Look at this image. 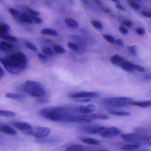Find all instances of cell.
<instances>
[{
  "instance_id": "25",
  "label": "cell",
  "mask_w": 151,
  "mask_h": 151,
  "mask_svg": "<svg viewBox=\"0 0 151 151\" xmlns=\"http://www.w3.org/2000/svg\"><path fill=\"white\" fill-rule=\"evenodd\" d=\"M109 113L111 115L118 116H128L131 115L130 112L126 111H110Z\"/></svg>"
},
{
  "instance_id": "5",
  "label": "cell",
  "mask_w": 151,
  "mask_h": 151,
  "mask_svg": "<svg viewBox=\"0 0 151 151\" xmlns=\"http://www.w3.org/2000/svg\"><path fill=\"white\" fill-rule=\"evenodd\" d=\"M133 99L129 97L103 98L101 99V102L104 104L110 106L120 107L129 105V101Z\"/></svg>"
},
{
  "instance_id": "55",
  "label": "cell",
  "mask_w": 151,
  "mask_h": 151,
  "mask_svg": "<svg viewBox=\"0 0 151 151\" xmlns=\"http://www.w3.org/2000/svg\"><path fill=\"white\" fill-rule=\"evenodd\" d=\"M95 2L98 4H103L102 0H95Z\"/></svg>"
},
{
  "instance_id": "57",
  "label": "cell",
  "mask_w": 151,
  "mask_h": 151,
  "mask_svg": "<svg viewBox=\"0 0 151 151\" xmlns=\"http://www.w3.org/2000/svg\"><path fill=\"white\" fill-rule=\"evenodd\" d=\"M111 1H112L113 2L116 4H120L119 0H111Z\"/></svg>"
},
{
  "instance_id": "29",
  "label": "cell",
  "mask_w": 151,
  "mask_h": 151,
  "mask_svg": "<svg viewBox=\"0 0 151 151\" xmlns=\"http://www.w3.org/2000/svg\"><path fill=\"white\" fill-rule=\"evenodd\" d=\"M9 12L17 19H18L21 16L22 13L19 11L13 8H10L9 9Z\"/></svg>"
},
{
  "instance_id": "52",
  "label": "cell",
  "mask_w": 151,
  "mask_h": 151,
  "mask_svg": "<svg viewBox=\"0 0 151 151\" xmlns=\"http://www.w3.org/2000/svg\"><path fill=\"white\" fill-rule=\"evenodd\" d=\"M40 99L37 100V101L39 102V103H41V104H45V103H48V100L47 99H42L40 98Z\"/></svg>"
},
{
  "instance_id": "13",
  "label": "cell",
  "mask_w": 151,
  "mask_h": 151,
  "mask_svg": "<svg viewBox=\"0 0 151 151\" xmlns=\"http://www.w3.org/2000/svg\"><path fill=\"white\" fill-rule=\"evenodd\" d=\"M61 142L60 139L52 137H44L41 139H37L35 142L38 143L43 144H56L59 143Z\"/></svg>"
},
{
  "instance_id": "39",
  "label": "cell",
  "mask_w": 151,
  "mask_h": 151,
  "mask_svg": "<svg viewBox=\"0 0 151 151\" xmlns=\"http://www.w3.org/2000/svg\"><path fill=\"white\" fill-rule=\"evenodd\" d=\"M68 47L71 49L72 50L75 51H79V47L76 45L75 43H73V42H69L67 44Z\"/></svg>"
},
{
  "instance_id": "42",
  "label": "cell",
  "mask_w": 151,
  "mask_h": 151,
  "mask_svg": "<svg viewBox=\"0 0 151 151\" xmlns=\"http://www.w3.org/2000/svg\"><path fill=\"white\" fill-rule=\"evenodd\" d=\"M119 30L123 35H127L129 33V31L124 26L121 25L119 27Z\"/></svg>"
},
{
  "instance_id": "48",
  "label": "cell",
  "mask_w": 151,
  "mask_h": 151,
  "mask_svg": "<svg viewBox=\"0 0 151 151\" xmlns=\"http://www.w3.org/2000/svg\"><path fill=\"white\" fill-rule=\"evenodd\" d=\"M130 5H131L132 8L133 9H135L136 10H138L141 8V6L139 5L137 3L134 2H132L130 3Z\"/></svg>"
},
{
  "instance_id": "38",
  "label": "cell",
  "mask_w": 151,
  "mask_h": 151,
  "mask_svg": "<svg viewBox=\"0 0 151 151\" xmlns=\"http://www.w3.org/2000/svg\"><path fill=\"white\" fill-rule=\"evenodd\" d=\"M31 18L33 22H34L36 24H40L43 22V19L37 16H32Z\"/></svg>"
},
{
  "instance_id": "12",
  "label": "cell",
  "mask_w": 151,
  "mask_h": 151,
  "mask_svg": "<svg viewBox=\"0 0 151 151\" xmlns=\"http://www.w3.org/2000/svg\"><path fill=\"white\" fill-rule=\"evenodd\" d=\"M95 110L94 105L89 104L86 106H78L75 109V111L79 113L82 114H89L92 113Z\"/></svg>"
},
{
  "instance_id": "1",
  "label": "cell",
  "mask_w": 151,
  "mask_h": 151,
  "mask_svg": "<svg viewBox=\"0 0 151 151\" xmlns=\"http://www.w3.org/2000/svg\"><path fill=\"white\" fill-rule=\"evenodd\" d=\"M0 62L7 71L13 74H18L25 70L28 63L26 56L21 52L0 58Z\"/></svg>"
},
{
  "instance_id": "20",
  "label": "cell",
  "mask_w": 151,
  "mask_h": 151,
  "mask_svg": "<svg viewBox=\"0 0 151 151\" xmlns=\"http://www.w3.org/2000/svg\"><path fill=\"white\" fill-rule=\"evenodd\" d=\"M82 142L87 144L91 145H97L100 144V142L97 139L89 137H82L81 139Z\"/></svg>"
},
{
  "instance_id": "6",
  "label": "cell",
  "mask_w": 151,
  "mask_h": 151,
  "mask_svg": "<svg viewBox=\"0 0 151 151\" xmlns=\"http://www.w3.org/2000/svg\"><path fill=\"white\" fill-rule=\"evenodd\" d=\"M96 114H83L82 115H72L67 119V121L77 123H90L93 120H96Z\"/></svg>"
},
{
  "instance_id": "19",
  "label": "cell",
  "mask_w": 151,
  "mask_h": 151,
  "mask_svg": "<svg viewBox=\"0 0 151 151\" xmlns=\"http://www.w3.org/2000/svg\"><path fill=\"white\" fill-rule=\"evenodd\" d=\"M141 144L132 143L131 144L126 145L121 148L122 150L132 151L138 150L141 147Z\"/></svg>"
},
{
  "instance_id": "3",
  "label": "cell",
  "mask_w": 151,
  "mask_h": 151,
  "mask_svg": "<svg viewBox=\"0 0 151 151\" xmlns=\"http://www.w3.org/2000/svg\"><path fill=\"white\" fill-rule=\"evenodd\" d=\"M23 88L25 93L34 97L42 98L46 94L43 86L40 83L35 81H27Z\"/></svg>"
},
{
  "instance_id": "45",
  "label": "cell",
  "mask_w": 151,
  "mask_h": 151,
  "mask_svg": "<svg viewBox=\"0 0 151 151\" xmlns=\"http://www.w3.org/2000/svg\"><path fill=\"white\" fill-rule=\"evenodd\" d=\"M74 99L77 102L82 103H87L91 100V99L89 98H76Z\"/></svg>"
},
{
  "instance_id": "22",
  "label": "cell",
  "mask_w": 151,
  "mask_h": 151,
  "mask_svg": "<svg viewBox=\"0 0 151 151\" xmlns=\"http://www.w3.org/2000/svg\"><path fill=\"white\" fill-rule=\"evenodd\" d=\"M66 25L72 28H77L79 27V24L75 19L72 18H66L65 20Z\"/></svg>"
},
{
  "instance_id": "44",
  "label": "cell",
  "mask_w": 151,
  "mask_h": 151,
  "mask_svg": "<svg viewBox=\"0 0 151 151\" xmlns=\"http://www.w3.org/2000/svg\"><path fill=\"white\" fill-rule=\"evenodd\" d=\"M27 12L31 15L33 16H38L40 15V13L37 11L31 8H28L27 9Z\"/></svg>"
},
{
  "instance_id": "61",
  "label": "cell",
  "mask_w": 151,
  "mask_h": 151,
  "mask_svg": "<svg viewBox=\"0 0 151 151\" xmlns=\"http://www.w3.org/2000/svg\"><path fill=\"white\" fill-rule=\"evenodd\" d=\"M0 137H1V135H0Z\"/></svg>"
},
{
  "instance_id": "46",
  "label": "cell",
  "mask_w": 151,
  "mask_h": 151,
  "mask_svg": "<svg viewBox=\"0 0 151 151\" xmlns=\"http://www.w3.org/2000/svg\"><path fill=\"white\" fill-rule=\"evenodd\" d=\"M115 44H117L119 47H124V44L123 41L121 39H118L115 40Z\"/></svg>"
},
{
  "instance_id": "7",
  "label": "cell",
  "mask_w": 151,
  "mask_h": 151,
  "mask_svg": "<svg viewBox=\"0 0 151 151\" xmlns=\"http://www.w3.org/2000/svg\"><path fill=\"white\" fill-rule=\"evenodd\" d=\"M50 129L48 127H38L34 130H28L26 133L28 135L33 136L37 139H41L47 137L51 132Z\"/></svg>"
},
{
  "instance_id": "51",
  "label": "cell",
  "mask_w": 151,
  "mask_h": 151,
  "mask_svg": "<svg viewBox=\"0 0 151 151\" xmlns=\"http://www.w3.org/2000/svg\"><path fill=\"white\" fill-rule=\"evenodd\" d=\"M116 8H118L119 9L123 11H126V9L125 8H124L123 6L121 5V4H116Z\"/></svg>"
},
{
  "instance_id": "35",
  "label": "cell",
  "mask_w": 151,
  "mask_h": 151,
  "mask_svg": "<svg viewBox=\"0 0 151 151\" xmlns=\"http://www.w3.org/2000/svg\"><path fill=\"white\" fill-rule=\"evenodd\" d=\"M43 53L47 56L51 57L54 55V52L49 47H44L42 50Z\"/></svg>"
},
{
  "instance_id": "47",
  "label": "cell",
  "mask_w": 151,
  "mask_h": 151,
  "mask_svg": "<svg viewBox=\"0 0 151 151\" xmlns=\"http://www.w3.org/2000/svg\"><path fill=\"white\" fill-rule=\"evenodd\" d=\"M136 32L139 35H142L145 33V30H144V28H142V27H139V28H137L136 29Z\"/></svg>"
},
{
  "instance_id": "40",
  "label": "cell",
  "mask_w": 151,
  "mask_h": 151,
  "mask_svg": "<svg viewBox=\"0 0 151 151\" xmlns=\"http://www.w3.org/2000/svg\"><path fill=\"white\" fill-rule=\"evenodd\" d=\"M134 70L138 71L140 72H143L145 71V68L141 65H136L134 64Z\"/></svg>"
},
{
  "instance_id": "56",
  "label": "cell",
  "mask_w": 151,
  "mask_h": 151,
  "mask_svg": "<svg viewBox=\"0 0 151 151\" xmlns=\"http://www.w3.org/2000/svg\"><path fill=\"white\" fill-rule=\"evenodd\" d=\"M104 12H106V13H110V12H111V10L110 9H104Z\"/></svg>"
},
{
  "instance_id": "34",
  "label": "cell",
  "mask_w": 151,
  "mask_h": 151,
  "mask_svg": "<svg viewBox=\"0 0 151 151\" xmlns=\"http://www.w3.org/2000/svg\"><path fill=\"white\" fill-rule=\"evenodd\" d=\"M0 38L3 39V40H5L12 42H14L16 41L17 40V38L16 37L12 36V35H9L8 34L1 35L0 36Z\"/></svg>"
},
{
  "instance_id": "17",
  "label": "cell",
  "mask_w": 151,
  "mask_h": 151,
  "mask_svg": "<svg viewBox=\"0 0 151 151\" xmlns=\"http://www.w3.org/2000/svg\"><path fill=\"white\" fill-rule=\"evenodd\" d=\"M0 132L11 135H16L17 134V131L15 129L11 127L5 125L0 126Z\"/></svg>"
},
{
  "instance_id": "36",
  "label": "cell",
  "mask_w": 151,
  "mask_h": 151,
  "mask_svg": "<svg viewBox=\"0 0 151 151\" xmlns=\"http://www.w3.org/2000/svg\"><path fill=\"white\" fill-rule=\"evenodd\" d=\"M25 46H26L27 48L29 49L32 51H36L38 50L36 46L34 45L33 43H32L30 42L27 41L25 42Z\"/></svg>"
},
{
  "instance_id": "32",
  "label": "cell",
  "mask_w": 151,
  "mask_h": 151,
  "mask_svg": "<svg viewBox=\"0 0 151 151\" xmlns=\"http://www.w3.org/2000/svg\"><path fill=\"white\" fill-rule=\"evenodd\" d=\"M91 24L97 30L101 31L103 29V24L98 21L92 20L91 21Z\"/></svg>"
},
{
  "instance_id": "9",
  "label": "cell",
  "mask_w": 151,
  "mask_h": 151,
  "mask_svg": "<svg viewBox=\"0 0 151 151\" xmlns=\"http://www.w3.org/2000/svg\"><path fill=\"white\" fill-rule=\"evenodd\" d=\"M104 127L98 125H88L80 128V130L84 133L90 134H100L104 129Z\"/></svg>"
},
{
  "instance_id": "30",
  "label": "cell",
  "mask_w": 151,
  "mask_h": 151,
  "mask_svg": "<svg viewBox=\"0 0 151 151\" xmlns=\"http://www.w3.org/2000/svg\"><path fill=\"white\" fill-rule=\"evenodd\" d=\"M0 45L2 48V50H4V51H9V50H11L12 48L11 44L5 42H0Z\"/></svg>"
},
{
  "instance_id": "4",
  "label": "cell",
  "mask_w": 151,
  "mask_h": 151,
  "mask_svg": "<svg viewBox=\"0 0 151 151\" xmlns=\"http://www.w3.org/2000/svg\"><path fill=\"white\" fill-rule=\"evenodd\" d=\"M122 139L129 143H143L150 146L151 137L148 135L143 134L139 133L121 134Z\"/></svg>"
},
{
  "instance_id": "26",
  "label": "cell",
  "mask_w": 151,
  "mask_h": 151,
  "mask_svg": "<svg viewBox=\"0 0 151 151\" xmlns=\"http://www.w3.org/2000/svg\"><path fill=\"white\" fill-rule=\"evenodd\" d=\"M10 27L9 25L5 23H1L0 24V34L1 35H4L8 34L9 30Z\"/></svg>"
},
{
  "instance_id": "27",
  "label": "cell",
  "mask_w": 151,
  "mask_h": 151,
  "mask_svg": "<svg viewBox=\"0 0 151 151\" xmlns=\"http://www.w3.org/2000/svg\"><path fill=\"white\" fill-rule=\"evenodd\" d=\"M134 131L136 133L143 134H150V130L144 127H136L134 129Z\"/></svg>"
},
{
  "instance_id": "33",
  "label": "cell",
  "mask_w": 151,
  "mask_h": 151,
  "mask_svg": "<svg viewBox=\"0 0 151 151\" xmlns=\"http://www.w3.org/2000/svg\"><path fill=\"white\" fill-rule=\"evenodd\" d=\"M53 50L57 54H64L65 53V50L64 49L58 45H55L53 46Z\"/></svg>"
},
{
  "instance_id": "62",
  "label": "cell",
  "mask_w": 151,
  "mask_h": 151,
  "mask_svg": "<svg viewBox=\"0 0 151 151\" xmlns=\"http://www.w3.org/2000/svg\"><path fill=\"white\" fill-rule=\"evenodd\" d=\"M0 35H1V34H0Z\"/></svg>"
},
{
  "instance_id": "10",
  "label": "cell",
  "mask_w": 151,
  "mask_h": 151,
  "mask_svg": "<svg viewBox=\"0 0 151 151\" xmlns=\"http://www.w3.org/2000/svg\"><path fill=\"white\" fill-rule=\"evenodd\" d=\"M71 40L75 42V44L79 47V52L82 53L84 51L87 45L86 40L83 37L76 35H73L70 36Z\"/></svg>"
},
{
  "instance_id": "59",
  "label": "cell",
  "mask_w": 151,
  "mask_h": 151,
  "mask_svg": "<svg viewBox=\"0 0 151 151\" xmlns=\"http://www.w3.org/2000/svg\"><path fill=\"white\" fill-rule=\"evenodd\" d=\"M0 50H2V48L1 47V45H0Z\"/></svg>"
},
{
  "instance_id": "15",
  "label": "cell",
  "mask_w": 151,
  "mask_h": 151,
  "mask_svg": "<svg viewBox=\"0 0 151 151\" xmlns=\"http://www.w3.org/2000/svg\"><path fill=\"white\" fill-rule=\"evenodd\" d=\"M134 64L131 62H128L124 60L119 66L124 70L129 72H134L135 71L134 69Z\"/></svg>"
},
{
  "instance_id": "18",
  "label": "cell",
  "mask_w": 151,
  "mask_h": 151,
  "mask_svg": "<svg viewBox=\"0 0 151 151\" xmlns=\"http://www.w3.org/2000/svg\"><path fill=\"white\" fill-rule=\"evenodd\" d=\"M129 104L136 106L142 108H147L151 106V101L150 100L147 101H135L131 100L129 101Z\"/></svg>"
},
{
  "instance_id": "58",
  "label": "cell",
  "mask_w": 151,
  "mask_h": 151,
  "mask_svg": "<svg viewBox=\"0 0 151 151\" xmlns=\"http://www.w3.org/2000/svg\"><path fill=\"white\" fill-rule=\"evenodd\" d=\"M145 78H146V79H151L150 76V75L146 76V77H145Z\"/></svg>"
},
{
  "instance_id": "21",
  "label": "cell",
  "mask_w": 151,
  "mask_h": 151,
  "mask_svg": "<svg viewBox=\"0 0 151 151\" xmlns=\"http://www.w3.org/2000/svg\"><path fill=\"white\" fill-rule=\"evenodd\" d=\"M124 60L125 59L121 56L118 55H115L111 57V62L113 64L119 66Z\"/></svg>"
},
{
  "instance_id": "50",
  "label": "cell",
  "mask_w": 151,
  "mask_h": 151,
  "mask_svg": "<svg viewBox=\"0 0 151 151\" xmlns=\"http://www.w3.org/2000/svg\"><path fill=\"white\" fill-rule=\"evenodd\" d=\"M38 57L39 59H40L42 61H46L48 59L47 56L45 55L44 54H39L38 55Z\"/></svg>"
},
{
  "instance_id": "37",
  "label": "cell",
  "mask_w": 151,
  "mask_h": 151,
  "mask_svg": "<svg viewBox=\"0 0 151 151\" xmlns=\"http://www.w3.org/2000/svg\"><path fill=\"white\" fill-rule=\"evenodd\" d=\"M103 37L109 43L111 44H115L116 40L111 35H103Z\"/></svg>"
},
{
  "instance_id": "11",
  "label": "cell",
  "mask_w": 151,
  "mask_h": 151,
  "mask_svg": "<svg viewBox=\"0 0 151 151\" xmlns=\"http://www.w3.org/2000/svg\"><path fill=\"white\" fill-rule=\"evenodd\" d=\"M100 96V94L97 92H87V91H82V92H78V93H74L71 95V97L72 98H89L92 99L97 98Z\"/></svg>"
},
{
  "instance_id": "2",
  "label": "cell",
  "mask_w": 151,
  "mask_h": 151,
  "mask_svg": "<svg viewBox=\"0 0 151 151\" xmlns=\"http://www.w3.org/2000/svg\"><path fill=\"white\" fill-rule=\"evenodd\" d=\"M38 113L41 117L56 122L67 121L68 118L72 116L68 113L66 108L60 106L43 108Z\"/></svg>"
},
{
  "instance_id": "14",
  "label": "cell",
  "mask_w": 151,
  "mask_h": 151,
  "mask_svg": "<svg viewBox=\"0 0 151 151\" xmlns=\"http://www.w3.org/2000/svg\"><path fill=\"white\" fill-rule=\"evenodd\" d=\"M91 148L85 147L81 145L75 144L66 148V151H91Z\"/></svg>"
},
{
  "instance_id": "23",
  "label": "cell",
  "mask_w": 151,
  "mask_h": 151,
  "mask_svg": "<svg viewBox=\"0 0 151 151\" xmlns=\"http://www.w3.org/2000/svg\"><path fill=\"white\" fill-rule=\"evenodd\" d=\"M5 97L17 101H22L24 99V97L19 94L13 93H6Z\"/></svg>"
},
{
  "instance_id": "24",
  "label": "cell",
  "mask_w": 151,
  "mask_h": 151,
  "mask_svg": "<svg viewBox=\"0 0 151 151\" xmlns=\"http://www.w3.org/2000/svg\"><path fill=\"white\" fill-rule=\"evenodd\" d=\"M42 34L47 35H52L53 36H58V33L56 31L50 28H44L40 31Z\"/></svg>"
},
{
  "instance_id": "28",
  "label": "cell",
  "mask_w": 151,
  "mask_h": 151,
  "mask_svg": "<svg viewBox=\"0 0 151 151\" xmlns=\"http://www.w3.org/2000/svg\"><path fill=\"white\" fill-rule=\"evenodd\" d=\"M18 20L23 22V23H27V24H32L33 23L31 17H29L25 13H22Z\"/></svg>"
},
{
  "instance_id": "16",
  "label": "cell",
  "mask_w": 151,
  "mask_h": 151,
  "mask_svg": "<svg viewBox=\"0 0 151 151\" xmlns=\"http://www.w3.org/2000/svg\"><path fill=\"white\" fill-rule=\"evenodd\" d=\"M14 126L18 129L22 131H28L32 129V127L29 123L25 122H16Z\"/></svg>"
},
{
  "instance_id": "49",
  "label": "cell",
  "mask_w": 151,
  "mask_h": 151,
  "mask_svg": "<svg viewBox=\"0 0 151 151\" xmlns=\"http://www.w3.org/2000/svg\"><path fill=\"white\" fill-rule=\"evenodd\" d=\"M141 14H142V16H143V17H145L151 18V13L150 12H141Z\"/></svg>"
},
{
  "instance_id": "41",
  "label": "cell",
  "mask_w": 151,
  "mask_h": 151,
  "mask_svg": "<svg viewBox=\"0 0 151 151\" xmlns=\"http://www.w3.org/2000/svg\"><path fill=\"white\" fill-rule=\"evenodd\" d=\"M129 51L134 56L137 55V52H136V46L135 45H133V46H130V47H128Z\"/></svg>"
},
{
  "instance_id": "53",
  "label": "cell",
  "mask_w": 151,
  "mask_h": 151,
  "mask_svg": "<svg viewBox=\"0 0 151 151\" xmlns=\"http://www.w3.org/2000/svg\"><path fill=\"white\" fill-rule=\"evenodd\" d=\"M4 74V73L3 70L0 65V79L3 76Z\"/></svg>"
},
{
  "instance_id": "54",
  "label": "cell",
  "mask_w": 151,
  "mask_h": 151,
  "mask_svg": "<svg viewBox=\"0 0 151 151\" xmlns=\"http://www.w3.org/2000/svg\"><path fill=\"white\" fill-rule=\"evenodd\" d=\"M92 151H110L109 150L106 149H93Z\"/></svg>"
},
{
  "instance_id": "31",
  "label": "cell",
  "mask_w": 151,
  "mask_h": 151,
  "mask_svg": "<svg viewBox=\"0 0 151 151\" xmlns=\"http://www.w3.org/2000/svg\"><path fill=\"white\" fill-rule=\"evenodd\" d=\"M15 113L10 111L0 110V116L5 117H13L15 116Z\"/></svg>"
},
{
  "instance_id": "60",
  "label": "cell",
  "mask_w": 151,
  "mask_h": 151,
  "mask_svg": "<svg viewBox=\"0 0 151 151\" xmlns=\"http://www.w3.org/2000/svg\"><path fill=\"white\" fill-rule=\"evenodd\" d=\"M1 14H0V18H1Z\"/></svg>"
},
{
  "instance_id": "43",
  "label": "cell",
  "mask_w": 151,
  "mask_h": 151,
  "mask_svg": "<svg viewBox=\"0 0 151 151\" xmlns=\"http://www.w3.org/2000/svg\"><path fill=\"white\" fill-rule=\"evenodd\" d=\"M122 23L124 25L126 26L127 27H131L133 25V22L128 19H124L122 20Z\"/></svg>"
},
{
  "instance_id": "8",
  "label": "cell",
  "mask_w": 151,
  "mask_h": 151,
  "mask_svg": "<svg viewBox=\"0 0 151 151\" xmlns=\"http://www.w3.org/2000/svg\"><path fill=\"white\" fill-rule=\"evenodd\" d=\"M121 134V131L119 129L115 127H111L109 128H105L100 133V135L104 138H108L117 137Z\"/></svg>"
}]
</instances>
